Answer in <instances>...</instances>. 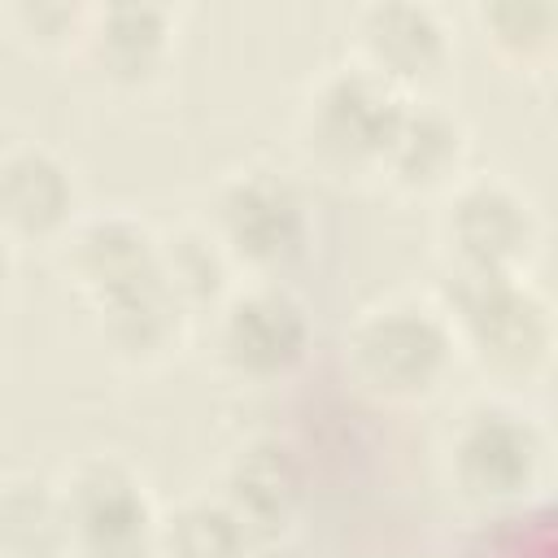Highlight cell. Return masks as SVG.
Returning a JSON list of instances; mask_svg holds the SVG:
<instances>
[{"label": "cell", "instance_id": "1", "mask_svg": "<svg viewBox=\"0 0 558 558\" xmlns=\"http://www.w3.org/2000/svg\"><path fill=\"white\" fill-rule=\"evenodd\" d=\"M440 310L453 323L458 353L501 388L536 384L558 353L554 305L523 275H453Z\"/></svg>", "mask_w": 558, "mask_h": 558}, {"label": "cell", "instance_id": "2", "mask_svg": "<svg viewBox=\"0 0 558 558\" xmlns=\"http://www.w3.org/2000/svg\"><path fill=\"white\" fill-rule=\"evenodd\" d=\"M453 357V323L440 301L423 296H384L366 305L344 331L349 379L388 405H414L440 392Z\"/></svg>", "mask_w": 558, "mask_h": 558}, {"label": "cell", "instance_id": "3", "mask_svg": "<svg viewBox=\"0 0 558 558\" xmlns=\"http://www.w3.org/2000/svg\"><path fill=\"white\" fill-rule=\"evenodd\" d=\"M445 466L449 484L471 506L514 510L549 471V436L527 410L501 397H480L458 414L445 445Z\"/></svg>", "mask_w": 558, "mask_h": 558}, {"label": "cell", "instance_id": "4", "mask_svg": "<svg viewBox=\"0 0 558 558\" xmlns=\"http://www.w3.org/2000/svg\"><path fill=\"white\" fill-rule=\"evenodd\" d=\"M209 231L248 279H283L314 244L301 187L270 166H240L214 187Z\"/></svg>", "mask_w": 558, "mask_h": 558}, {"label": "cell", "instance_id": "5", "mask_svg": "<svg viewBox=\"0 0 558 558\" xmlns=\"http://www.w3.org/2000/svg\"><path fill=\"white\" fill-rule=\"evenodd\" d=\"M401 109V92H392L388 83L371 78L349 61L314 78V87L301 100L296 135L318 170L336 179H366L384 170V153Z\"/></svg>", "mask_w": 558, "mask_h": 558}, {"label": "cell", "instance_id": "6", "mask_svg": "<svg viewBox=\"0 0 558 558\" xmlns=\"http://www.w3.org/2000/svg\"><path fill=\"white\" fill-rule=\"evenodd\" d=\"M436 240L453 275H523L541 244V218L506 174H466L440 201Z\"/></svg>", "mask_w": 558, "mask_h": 558}, {"label": "cell", "instance_id": "7", "mask_svg": "<svg viewBox=\"0 0 558 558\" xmlns=\"http://www.w3.org/2000/svg\"><path fill=\"white\" fill-rule=\"evenodd\" d=\"M57 484L70 519V558H157L161 514L126 458L83 453Z\"/></svg>", "mask_w": 558, "mask_h": 558}, {"label": "cell", "instance_id": "8", "mask_svg": "<svg viewBox=\"0 0 558 558\" xmlns=\"http://www.w3.org/2000/svg\"><path fill=\"white\" fill-rule=\"evenodd\" d=\"M214 357L231 379L279 384L301 371L314 344L305 301L283 279H248L214 310Z\"/></svg>", "mask_w": 558, "mask_h": 558}, {"label": "cell", "instance_id": "9", "mask_svg": "<svg viewBox=\"0 0 558 558\" xmlns=\"http://www.w3.org/2000/svg\"><path fill=\"white\" fill-rule=\"evenodd\" d=\"M353 65L388 83L405 100L436 87L453 61V31L440 9L418 0L362 4L349 22Z\"/></svg>", "mask_w": 558, "mask_h": 558}, {"label": "cell", "instance_id": "10", "mask_svg": "<svg viewBox=\"0 0 558 558\" xmlns=\"http://www.w3.org/2000/svg\"><path fill=\"white\" fill-rule=\"evenodd\" d=\"M78 179L39 140H9L0 153V231L13 248H57L78 222Z\"/></svg>", "mask_w": 558, "mask_h": 558}, {"label": "cell", "instance_id": "11", "mask_svg": "<svg viewBox=\"0 0 558 558\" xmlns=\"http://www.w3.org/2000/svg\"><path fill=\"white\" fill-rule=\"evenodd\" d=\"M157 257H161V235L126 209L83 214L70 227V235L57 244L61 275L87 301V310L157 279Z\"/></svg>", "mask_w": 558, "mask_h": 558}, {"label": "cell", "instance_id": "12", "mask_svg": "<svg viewBox=\"0 0 558 558\" xmlns=\"http://www.w3.org/2000/svg\"><path fill=\"white\" fill-rule=\"evenodd\" d=\"M218 497L248 527L253 545H270L305 506V462L283 436H248L227 453Z\"/></svg>", "mask_w": 558, "mask_h": 558}, {"label": "cell", "instance_id": "13", "mask_svg": "<svg viewBox=\"0 0 558 558\" xmlns=\"http://www.w3.org/2000/svg\"><path fill=\"white\" fill-rule=\"evenodd\" d=\"M174 35H179L174 9L148 4V0H122V4L92 9L78 52L92 61V70L109 87L144 92L166 74L174 57Z\"/></svg>", "mask_w": 558, "mask_h": 558}, {"label": "cell", "instance_id": "14", "mask_svg": "<svg viewBox=\"0 0 558 558\" xmlns=\"http://www.w3.org/2000/svg\"><path fill=\"white\" fill-rule=\"evenodd\" d=\"M466 153H471V135H466L462 118L453 109H445L440 100L414 96V100H405V109L397 118L379 179L410 196L453 192L466 179L462 174Z\"/></svg>", "mask_w": 558, "mask_h": 558}, {"label": "cell", "instance_id": "15", "mask_svg": "<svg viewBox=\"0 0 558 558\" xmlns=\"http://www.w3.org/2000/svg\"><path fill=\"white\" fill-rule=\"evenodd\" d=\"M187 323H192V314L174 301V292L161 283V275L122 296L92 305V327H96V340L105 344V353L113 362L140 366V371L170 362L187 336Z\"/></svg>", "mask_w": 558, "mask_h": 558}, {"label": "cell", "instance_id": "16", "mask_svg": "<svg viewBox=\"0 0 558 558\" xmlns=\"http://www.w3.org/2000/svg\"><path fill=\"white\" fill-rule=\"evenodd\" d=\"M0 558H70V519L57 480H44L35 471L4 475Z\"/></svg>", "mask_w": 558, "mask_h": 558}, {"label": "cell", "instance_id": "17", "mask_svg": "<svg viewBox=\"0 0 558 558\" xmlns=\"http://www.w3.org/2000/svg\"><path fill=\"white\" fill-rule=\"evenodd\" d=\"M161 283L174 292V301L196 318L205 310H218L231 296V257L209 231V222H187L161 235V257H157Z\"/></svg>", "mask_w": 558, "mask_h": 558}, {"label": "cell", "instance_id": "18", "mask_svg": "<svg viewBox=\"0 0 558 558\" xmlns=\"http://www.w3.org/2000/svg\"><path fill=\"white\" fill-rule=\"evenodd\" d=\"M475 26L497 61L514 70H541L558 61V4L554 0H484Z\"/></svg>", "mask_w": 558, "mask_h": 558}, {"label": "cell", "instance_id": "19", "mask_svg": "<svg viewBox=\"0 0 558 558\" xmlns=\"http://www.w3.org/2000/svg\"><path fill=\"white\" fill-rule=\"evenodd\" d=\"M248 554H253V536L218 493L183 497L161 514L157 558H248Z\"/></svg>", "mask_w": 558, "mask_h": 558}, {"label": "cell", "instance_id": "20", "mask_svg": "<svg viewBox=\"0 0 558 558\" xmlns=\"http://www.w3.org/2000/svg\"><path fill=\"white\" fill-rule=\"evenodd\" d=\"M87 17H92V9L65 4V0H13V4H4L9 39L31 48V52H44V57L83 48Z\"/></svg>", "mask_w": 558, "mask_h": 558}, {"label": "cell", "instance_id": "21", "mask_svg": "<svg viewBox=\"0 0 558 558\" xmlns=\"http://www.w3.org/2000/svg\"><path fill=\"white\" fill-rule=\"evenodd\" d=\"M545 527H536L527 541H519V558H558V514L541 519Z\"/></svg>", "mask_w": 558, "mask_h": 558}]
</instances>
